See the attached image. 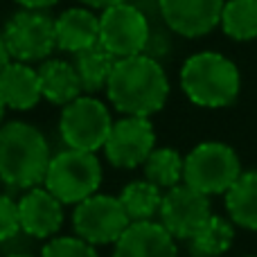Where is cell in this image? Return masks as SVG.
Segmentation results:
<instances>
[{
  "mask_svg": "<svg viewBox=\"0 0 257 257\" xmlns=\"http://www.w3.org/2000/svg\"><path fill=\"white\" fill-rule=\"evenodd\" d=\"M106 97L122 115L149 117L167 102L169 79L163 66L149 54L122 57L106 81Z\"/></svg>",
  "mask_w": 257,
  "mask_h": 257,
  "instance_id": "obj_1",
  "label": "cell"
},
{
  "mask_svg": "<svg viewBox=\"0 0 257 257\" xmlns=\"http://www.w3.org/2000/svg\"><path fill=\"white\" fill-rule=\"evenodd\" d=\"M50 147L34 124L14 120L0 124V181L16 190L43 183L50 165Z\"/></svg>",
  "mask_w": 257,
  "mask_h": 257,
  "instance_id": "obj_2",
  "label": "cell"
},
{
  "mask_svg": "<svg viewBox=\"0 0 257 257\" xmlns=\"http://www.w3.org/2000/svg\"><path fill=\"white\" fill-rule=\"evenodd\" d=\"M181 88L192 104L223 108L239 95L241 77L237 66L219 52H196L181 68Z\"/></svg>",
  "mask_w": 257,
  "mask_h": 257,
  "instance_id": "obj_3",
  "label": "cell"
},
{
  "mask_svg": "<svg viewBox=\"0 0 257 257\" xmlns=\"http://www.w3.org/2000/svg\"><path fill=\"white\" fill-rule=\"evenodd\" d=\"M102 185V163L95 151L66 147L50 158L43 187L50 190L63 205H77L88 199Z\"/></svg>",
  "mask_w": 257,
  "mask_h": 257,
  "instance_id": "obj_4",
  "label": "cell"
},
{
  "mask_svg": "<svg viewBox=\"0 0 257 257\" xmlns=\"http://www.w3.org/2000/svg\"><path fill=\"white\" fill-rule=\"evenodd\" d=\"M113 117L108 106L90 93H81L68 102L59 117V133L66 147L81 151H97L104 147Z\"/></svg>",
  "mask_w": 257,
  "mask_h": 257,
  "instance_id": "obj_5",
  "label": "cell"
},
{
  "mask_svg": "<svg viewBox=\"0 0 257 257\" xmlns=\"http://www.w3.org/2000/svg\"><path fill=\"white\" fill-rule=\"evenodd\" d=\"M239 174V158L223 142H203L194 147L183 163V181L208 196L226 194Z\"/></svg>",
  "mask_w": 257,
  "mask_h": 257,
  "instance_id": "obj_6",
  "label": "cell"
},
{
  "mask_svg": "<svg viewBox=\"0 0 257 257\" xmlns=\"http://www.w3.org/2000/svg\"><path fill=\"white\" fill-rule=\"evenodd\" d=\"M3 39L9 50V57L16 61L36 63L50 59L57 50L54 18L45 9H25L12 14L3 27Z\"/></svg>",
  "mask_w": 257,
  "mask_h": 257,
  "instance_id": "obj_7",
  "label": "cell"
},
{
  "mask_svg": "<svg viewBox=\"0 0 257 257\" xmlns=\"http://www.w3.org/2000/svg\"><path fill=\"white\" fill-rule=\"evenodd\" d=\"M151 25L147 14L138 5L117 3L99 14V43L113 57H133L149 48Z\"/></svg>",
  "mask_w": 257,
  "mask_h": 257,
  "instance_id": "obj_8",
  "label": "cell"
},
{
  "mask_svg": "<svg viewBox=\"0 0 257 257\" xmlns=\"http://www.w3.org/2000/svg\"><path fill=\"white\" fill-rule=\"evenodd\" d=\"M128 219L120 196L90 194L88 199L79 201L72 210V228L81 239L95 246L115 244L120 235L128 228Z\"/></svg>",
  "mask_w": 257,
  "mask_h": 257,
  "instance_id": "obj_9",
  "label": "cell"
},
{
  "mask_svg": "<svg viewBox=\"0 0 257 257\" xmlns=\"http://www.w3.org/2000/svg\"><path fill=\"white\" fill-rule=\"evenodd\" d=\"M156 147V131L149 117L124 115L113 122L104 142L106 160L117 169H136L147 160Z\"/></svg>",
  "mask_w": 257,
  "mask_h": 257,
  "instance_id": "obj_10",
  "label": "cell"
},
{
  "mask_svg": "<svg viewBox=\"0 0 257 257\" xmlns=\"http://www.w3.org/2000/svg\"><path fill=\"white\" fill-rule=\"evenodd\" d=\"M158 217L174 239H190L212 217L210 196L187 183H178L163 194Z\"/></svg>",
  "mask_w": 257,
  "mask_h": 257,
  "instance_id": "obj_11",
  "label": "cell"
},
{
  "mask_svg": "<svg viewBox=\"0 0 257 257\" xmlns=\"http://www.w3.org/2000/svg\"><path fill=\"white\" fill-rule=\"evenodd\" d=\"M226 0H158L165 25L178 36L199 39L219 25Z\"/></svg>",
  "mask_w": 257,
  "mask_h": 257,
  "instance_id": "obj_12",
  "label": "cell"
},
{
  "mask_svg": "<svg viewBox=\"0 0 257 257\" xmlns=\"http://www.w3.org/2000/svg\"><path fill=\"white\" fill-rule=\"evenodd\" d=\"M21 230L36 239H50L63 226V203L45 187H30L18 201Z\"/></svg>",
  "mask_w": 257,
  "mask_h": 257,
  "instance_id": "obj_13",
  "label": "cell"
},
{
  "mask_svg": "<svg viewBox=\"0 0 257 257\" xmlns=\"http://www.w3.org/2000/svg\"><path fill=\"white\" fill-rule=\"evenodd\" d=\"M113 257H178L176 239L163 223L131 221L113 248Z\"/></svg>",
  "mask_w": 257,
  "mask_h": 257,
  "instance_id": "obj_14",
  "label": "cell"
},
{
  "mask_svg": "<svg viewBox=\"0 0 257 257\" xmlns=\"http://www.w3.org/2000/svg\"><path fill=\"white\" fill-rule=\"evenodd\" d=\"M54 34H57L59 50L77 54L90 45L99 43V16L86 5L63 9L54 18Z\"/></svg>",
  "mask_w": 257,
  "mask_h": 257,
  "instance_id": "obj_15",
  "label": "cell"
},
{
  "mask_svg": "<svg viewBox=\"0 0 257 257\" xmlns=\"http://www.w3.org/2000/svg\"><path fill=\"white\" fill-rule=\"evenodd\" d=\"M0 99L7 108L14 111H30L43 99L41 93L39 70L25 61H12L0 70Z\"/></svg>",
  "mask_w": 257,
  "mask_h": 257,
  "instance_id": "obj_16",
  "label": "cell"
},
{
  "mask_svg": "<svg viewBox=\"0 0 257 257\" xmlns=\"http://www.w3.org/2000/svg\"><path fill=\"white\" fill-rule=\"evenodd\" d=\"M39 81L43 99L57 106H66L68 102L84 93L75 63L63 61V59H45L39 66Z\"/></svg>",
  "mask_w": 257,
  "mask_h": 257,
  "instance_id": "obj_17",
  "label": "cell"
},
{
  "mask_svg": "<svg viewBox=\"0 0 257 257\" xmlns=\"http://www.w3.org/2000/svg\"><path fill=\"white\" fill-rule=\"evenodd\" d=\"M226 210L232 223L257 230V172L239 174V178L228 187Z\"/></svg>",
  "mask_w": 257,
  "mask_h": 257,
  "instance_id": "obj_18",
  "label": "cell"
},
{
  "mask_svg": "<svg viewBox=\"0 0 257 257\" xmlns=\"http://www.w3.org/2000/svg\"><path fill=\"white\" fill-rule=\"evenodd\" d=\"M117 57H113L102 43H95L90 48L81 50L75 54V70L81 79L84 93H97V90L106 88V81L113 72Z\"/></svg>",
  "mask_w": 257,
  "mask_h": 257,
  "instance_id": "obj_19",
  "label": "cell"
},
{
  "mask_svg": "<svg viewBox=\"0 0 257 257\" xmlns=\"http://www.w3.org/2000/svg\"><path fill=\"white\" fill-rule=\"evenodd\" d=\"M232 239H235L232 223L212 214L187 241H190L192 257H219L232 246Z\"/></svg>",
  "mask_w": 257,
  "mask_h": 257,
  "instance_id": "obj_20",
  "label": "cell"
},
{
  "mask_svg": "<svg viewBox=\"0 0 257 257\" xmlns=\"http://www.w3.org/2000/svg\"><path fill=\"white\" fill-rule=\"evenodd\" d=\"M219 25L232 41L257 39V0H226Z\"/></svg>",
  "mask_w": 257,
  "mask_h": 257,
  "instance_id": "obj_21",
  "label": "cell"
},
{
  "mask_svg": "<svg viewBox=\"0 0 257 257\" xmlns=\"http://www.w3.org/2000/svg\"><path fill=\"white\" fill-rule=\"evenodd\" d=\"M120 201L131 221H147L158 214L160 203H163V192L158 185L145 178V181H133L124 185V190L120 192Z\"/></svg>",
  "mask_w": 257,
  "mask_h": 257,
  "instance_id": "obj_22",
  "label": "cell"
},
{
  "mask_svg": "<svg viewBox=\"0 0 257 257\" xmlns=\"http://www.w3.org/2000/svg\"><path fill=\"white\" fill-rule=\"evenodd\" d=\"M183 163H185V158L176 149H169V147L156 149L154 147V151L142 163L145 178L158 185L160 190H169L183 181Z\"/></svg>",
  "mask_w": 257,
  "mask_h": 257,
  "instance_id": "obj_23",
  "label": "cell"
},
{
  "mask_svg": "<svg viewBox=\"0 0 257 257\" xmlns=\"http://www.w3.org/2000/svg\"><path fill=\"white\" fill-rule=\"evenodd\" d=\"M41 257H99L95 244L77 237H52L41 248Z\"/></svg>",
  "mask_w": 257,
  "mask_h": 257,
  "instance_id": "obj_24",
  "label": "cell"
},
{
  "mask_svg": "<svg viewBox=\"0 0 257 257\" xmlns=\"http://www.w3.org/2000/svg\"><path fill=\"white\" fill-rule=\"evenodd\" d=\"M21 230L18 203H14L7 194H0V241H9Z\"/></svg>",
  "mask_w": 257,
  "mask_h": 257,
  "instance_id": "obj_25",
  "label": "cell"
},
{
  "mask_svg": "<svg viewBox=\"0 0 257 257\" xmlns=\"http://www.w3.org/2000/svg\"><path fill=\"white\" fill-rule=\"evenodd\" d=\"M14 3L25 9H50L57 3H61V0H14Z\"/></svg>",
  "mask_w": 257,
  "mask_h": 257,
  "instance_id": "obj_26",
  "label": "cell"
},
{
  "mask_svg": "<svg viewBox=\"0 0 257 257\" xmlns=\"http://www.w3.org/2000/svg\"><path fill=\"white\" fill-rule=\"evenodd\" d=\"M79 3L86 5V7H90V9H106V7H111V5L124 3V0H79Z\"/></svg>",
  "mask_w": 257,
  "mask_h": 257,
  "instance_id": "obj_27",
  "label": "cell"
},
{
  "mask_svg": "<svg viewBox=\"0 0 257 257\" xmlns=\"http://www.w3.org/2000/svg\"><path fill=\"white\" fill-rule=\"evenodd\" d=\"M12 61V57H9V50L7 45H5V39H3V32H0V70H3L7 63Z\"/></svg>",
  "mask_w": 257,
  "mask_h": 257,
  "instance_id": "obj_28",
  "label": "cell"
},
{
  "mask_svg": "<svg viewBox=\"0 0 257 257\" xmlns=\"http://www.w3.org/2000/svg\"><path fill=\"white\" fill-rule=\"evenodd\" d=\"M5 108H7V106H5L3 99H0V124H3V117H5Z\"/></svg>",
  "mask_w": 257,
  "mask_h": 257,
  "instance_id": "obj_29",
  "label": "cell"
},
{
  "mask_svg": "<svg viewBox=\"0 0 257 257\" xmlns=\"http://www.w3.org/2000/svg\"><path fill=\"white\" fill-rule=\"evenodd\" d=\"M7 257H32V255H25V253H14V255H7Z\"/></svg>",
  "mask_w": 257,
  "mask_h": 257,
  "instance_id": "obj_30",
  "label": "cell"
},
{
  "mask_svg": "<svg viewBox=\"0 0 257 257\" xmlns=\"http://www.w3.org/2000/svg\"><path fill=\"white\" fill-rule=\"evenodd\" d=\"M246 257H257V255H246Z\"/></svg>",
  "mask_w": 257,
  "mask_h": 257,
  "instance_id": "obj_31",
  "label": "cell"
}]
</instances>
